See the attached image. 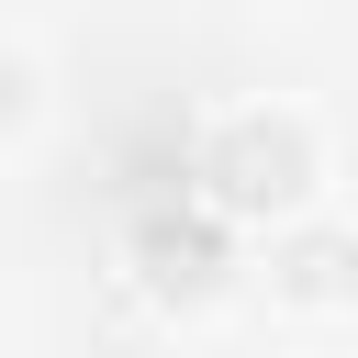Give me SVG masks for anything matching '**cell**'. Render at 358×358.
I'll list each match as a JSON object with an SVG mask.
<instances>
[{
	"label": "cell",
	"mask_w": 358,
	"mask_h": 358,
	"mask_svg": "<svg viewBox=\"0 0 358 358\" xmlns=\"http://www.w3.org/2000/svg\"><path fill=\"white\" fill-rule=\"evenodd\" d=\"M268 268H280L291 302H347V291H358V235H347V224H302V235H280Z\"/></svg>",
	"instance_id": "obj_2"
},
{
	"label": "cell",
	"mask_w": 358,
	"mask_h": 358,
	"mask_svg": "<svg viewBox=\"0 0 358 358\" xmlns=\"http://www.w3.org/2000/svg\"><path fill=\"white\" fill-rule=\"evenodd\" d=\"M134 246H145V280H157V291H213V280H224V235H213V224L145 213V224H134Z\"/></svg>",
	"instance_id": "obj_3"
},
{
	"label": "cell",
	"mask_w": 358,
	"mask_h": 358,
	"mask_svg": "<svg viewBox=\"0 0 358 358\" xmlns=\"http://www.w3.org/2000/svg\"><path fill=\"white\" fill-rule=\"evenodd\" d=\"M201 190H213L224 213H280V201L313 190V134H302L291 112H235V123L201 145Z\"/></svg>",
	"instance_id": "obj_1"
},
{
	"label": "cell",
	"mask_w": 358,
	"mask_h": 358,
	"mask_svg": "<svg viewBox=\"0 0 358 358\" xmlns=\"http://www.w3.org/2000/svg\"><path fill=\"white\" fill-rule=\"evenodd\" d=\"M22 112H34V56L0 45V123H22Z\"/></svg>",
	"instance_id": "obj_4"
}]
</instances>
